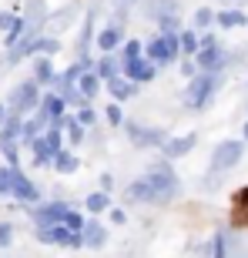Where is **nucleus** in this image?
<instances>
[{
	"mask_svg": "<svg viewBox=\"0 0 248 258\" xmlns=\"http://www.w3.org/2000/svg\"><path fill=\"white\" fill-rule=\"evenodd\" d=\"M245 198H248V195H245Z\"/></svg>",
	"mask_w": 248,
	"mask_h": 258,
	"instance_id": "nucleus-46",
	"label": "nucleus"
},
{
	"mask_svg": "<svg viewBox=\"0 0 248 258\" xmlns=\"http://www.w3.org/2000/svg\"><path fill=\"white\" fill-rule=\"evenodd\" d=\"M77 121H81V124H84V127H91V124H94V121H97V114H94V111H91V107H81V111H77Z\"/></svg>",
	"mask_w": 248,
	"mask_h": 258,
	"instance_id": "nucleus-36",
	"label": "nucleus"
},
{
	"mask_svg": "<svg viewBox=\"0 0 248 258\" xmlns=\"http://www.w3.org/2000/svg\"><path fill=\"white\" fill-rule=\"evenodd\" d=\"M128 127V141L134 148H164L171 134L161 131V127H138V124H124Z\"/></svg>",
	"mask_w": 248,
	"mask_h": 258,
	"instance_id": "nucleus-7",
	"label": "nucleus"
},
{
	"mask_svg": "<svg viewBox=\"0 0 248 258\" xmlns=\"http://www.w3.org/2000/svg\"><path fill=\"white\" fill-rule=\"evenodd\" d=\"M124 77L128 81H134V84H148V81H154L158 77V64L148 57L134 60V64H124Z\"/></svg>",
	"mask_w": 248,
	"mask_h": 258,
	"instance_id": "nucleus-9",
	"label": "nucleus"
},
{
	"mask_svg": "<svg viewBox=\"0 0 248 258\" xmlns=\"http://www.w3.org/2000/svg\"><path fill=\"white\" fill-rule=\"evenodd\" d=\"M221 87V74L218 71H201V74H195L188 81V91H184V104L195 107V111H201V107H208L211 94Z\"/></svg>",
	"mask_w": 248,
	"mask_h": 258,
	"instance_id": "nucleus-2",
	"label": "nucleus"
},
{
	"mask_svg": "<svg viewBox=\"0 0 248 258\" xmlns=\"http://www.w3.org/2000/svg\"><path fill=\"white\" fill-rule=\"evenodd\" d=\"M77 91L84 94V101H94L97 97V91H101V77L94 74V71H87L81 81H77Z\"/></svg>",
	"mask_w": 248,
	"mask_h": 258,
	"instance_id": "nucleus-21",
	"label": "nucleus"
},
{
	"mask_svg": "<svg viewBox=\"0 0 248 258\" xmlns=\"http://www.w3.org/2000/svg\"><path fill=\"white\" fill-rule=\"evenodd\" d=\"M0 195H14V168H0Z\"/></svg>",
	"mask_w": 248,
	"mask_h": 258,
	"instance_id": "nucleus-31",
	"label": "nucleus"
},
{
	"mask_svg": "<svg viewBox=\"0 0 248 258\" xmlns=\"http://www.w3.org/2000/svg\"><path fill=\"white\" fill-rule=\"evenodd\" d=\"M111 188H114V174H101V191H111Z\"/></svg>",
	"mask_w": 248,
	"mask_h": 258,
	"instance_id": "nucleus-40",
	"label": "nucleus"
},
{
	"mask_svg": "<svg viewBox=\"0 0 248 258\" xmlns=\"http://www.w3.org/2000/svg\"><path fill=\"white\" fill-rule=\"evenodd\" d=\"M27 24L34 30L44 24V0H27Z\"/></svg>",
	"mask_w": 248,
	"mask_h": 258,
	"instance_id": "nucleus-27",
	"label": "nucleus"
},
{
	"mask_svg": "<svg viewBox=\"0 0 248 258\" xmlns=\"http://www.w3.org/2000/svg\"><path fill=\"white\" fill-rule=\"evenodd\" d=\"M54 67H50V57H37L34 60V81L37 84H54Z\"/></svg>",
	"mask_w": 248,
	"mask_h": 258,
	"instance_id": "nucleus-23",
	"label": "nucleus"
},
{
	"mask_svg": "<svg viewBox=\"0 0 248 258\" xmlns=\"http://www.w3.org/2000/svg\"><path fill=\"white\" fill-rule=\"evenodd\" d=\"M104 117H107V124H111V127H121V124H124L121 104H107V107H104Z\"/></svg>",
	"mask_w": 248,
	"mask_h": 258,
	"instance_id": "nucleus-30",
	"label": "nucleus"
},
{
	"mask_svg": "<svg viewBox=\"0 0 248 258\" xmlns=\"http://www.w3.org/2000/svg\"><path fill=\"white\" fill-rule=\"evenodd\" d=\"M241 158H245V144H241V141H221L218 148L211 151V174L231 171Z\"/></svg>",
	"mask_w": 248,
	"mask_h": 258,
	"instance_id": "nucleus-4",
	"label": "nucleus"
},
{
	"mask_svg": "<svg viewBox=\"0 0 248 258\" xmlns=\"http://www.w3.org/2000/svg\"><path fill=\"white\" fill-rule=\"evenodd\" d=\"M131 4H138V0H114V10H117V14H128Z\"/></svg>",
	"mask_w": 248,
	"mask_h": 258,
	"instance_id": "nucleus-42",
	"label": "nucleus"
},
{
	"mask_svg": "<svg viewBox=\"0 0 248 258\" xmlns=\"http://www.w3.org/2000/svg\"><path fill=\"white\" fill-rule=\"evenodd\" d=\"M158 27H161V34H181V30H178V17H164V20H158Z\"/></svg>",
	"mask_w": 248,
	"mask_h": 258,
	"instance_id": "nucleus-35",
	"label": "nucleus"
},
{
	"mask_svg": "<svg viewBox=\"0 0 248 258\" xmlns=\"http://www.w3.org/2000/svg\"><path fill=\"white\" fill-rule=\"evenodd\" d=\"M94 74L101 77V81H114V77H124V60H121V54H104V57L97 60V67H94Z\"/></svg>",
	"mask_w": 248,
	"mask_h": 258,
	"instance_id": "nucleus-11",
	"label": "nucleus"
},
{
	"mask_svg": "<svg viewBox=\"0 0 248 258\" xmlns=\"http://www.w3.org/2000/svg\"><path fill=\"white\" fill-rule=\"evenodd\" d=\"M30 148H34V164H40V168H44V164H54V154L57 151L47 144V138H34Z\"/></svg>",
	"mask_w": 248,
	"mask_h": 258,
	"instance_id": "nucleus-19",
	"label": "nucleus"
},
{
	"mask_svg": "<svg viewBox=\"0 0 248 258\" xmlns=\"http://www.w3.org/2000/svg\"><path fill=\"white\" fill-rule=\"evenodd\" d=\"M77 164H81V161H77L74 151H64V148H60V151L54 154V171H57V174H74Z\"/></svg>",
	"mask_w": 248,
	"mask_h": 258,
	"instance_id": "nucleus-20",
	"label": "nucleus"
},
{
	"mask_svg": "<svg viewBox=\"0 0 248 258\" xmlns=\"http://www.w3.org/2000/svg\"><path fill=\"white\" fill-rule=\"evenodd\" d=\"M121 40H124V24H121V20H114V24H107V27L97 34V50L114 54V50L121 47Z\"/></svg>",
	"mask_w": 248,
	"mask_h": 258,
	"instance_id": "nucleus-10",
	"label": "nucleus"
},
{
	"mask_svg": "<svg viewBox=\"0 0 248 258\" xmlns=\"http://www.w3.org/2000/svg\"><path fill=\"white\" fill-rule=\"evenodd\" d=\"M144 54L158 67H171L174 60H178V54H181V40H178V34H158V37L148 44Z\"/></svg>",
	"mask_w": 248,
	"mask_h": 258,
	"instance_id": "nucleus-3",
	"label": "nucleus"
},
{
	"mask_svg": "<svg viewBox=\"0 0 248 258\" xmlns=\"http://www.w3.org/2000/svg\"><path fill=\"white\" fill-rule=\"evenodd\" d=\"M84 248H91V251H101L107 245V228L101 225V221H94V218H87V225H84Z\"/></svg>",
	"mask_w": 248,
	"mask_h": 258,
	"instance_id": "nucleus-12",
	"label": "nucleus"
},
{
	"mask_svg": "<svg viewBox=\"0 0 248 258\" xmlns=\"http://www.w3.org/2000/svg\"><path fill=\"white\" fill-rule=\"evenodd\" d=\"M195 144H198V138L195 134H184V138H168V144H164L161 151H164V158H184Z\"/></svg>",
	"mask_w": 248,
	"mask_h": 258,
	"instance_id": "nucleus-16",
	"label": "nucleus"
},
{
	"mask_svg": "<svg viewBox=\"0 0 248 258\" xmlns=\"http://www.w3.org/2000/svg\"><path fill=\"white\" fill-rule=\"evenodd\" d=\"M181 74L188 77V81L198 74V64H195V57H184V60H181Z\"/></svg>",
	"mask_w": 248,
	"mask_h": 258,
	"instance_id": "nucleus-38",
	"label": "nucleus"
},
{
	"mask_svg": "<svg viewBox=\"0 0 248 258\" xmlns=\"http://www.w3.org/2000/svg\"><path fill=\"white\" fill-rule=\"evenodd\" d=\"M64 131H67V138H71V144L84 141V124H81L77 117H64Z\"/></svg>",
	"mask_w": 248,
	"mask_h": 258,
	"instance_id": "nucleus-29",
	"label": "nucleus"
},
{
	"mask_svg": "<svg viewBox=\"0 0 248 258\" xmlns=\"http://www.w3.org/2000/svg\"><path fill=\"white\" fill-rule=\"evenodd\" d=\"M144 14L158 24L164 17H178V0H148L144 4Z\"/></svg>",
	"mask_w": 248,
	"mask_h": 258,
	"instance_id": "nucleus-15",
	"label": "nucleus"
},
{
	"mask_svg": "<svg viewBox=\"0 0 248 258\" xmlns=\"http://www.w3.org/2000/svg\"><path fill=\"white\" fill-rule=\"evenodd\" d=\"M225 235H215V245H211V258H225Z\"/></svg>",
	"mask_w": 248,
	"mask_h": 258,
	"instance_id": "nucleus-37",
	"label": "nucleus"
},
{
	"mask_svg": "<svg viewBox=\"0 0 248 258\" xmlns=\"http://www.w3.org/2000/svg\"><path fill=\"white\" fill-rule=\"evenodd\" d=\"M71 211L67 201H47V205H37V208L30 211V218L37 228H47V225H64V215Z\"/></svg>",
	"mask_w": 248,
	"mask_h": 258,
	"instance_id": "nucleus-8",
	"label": "nucleus"
},
{
	"mask_svg": "<svg viewBox=\"0 0 248 258\" xmlns=\"http://www.w3.org/2000/svg\"><path fill=\"white\" fill-rule=\"evenodd\" d=\"M215 44H218V40L211 37V34H205V37H201V47H215Z\"/></svg>",
	"mask_w": 248,
	"mask_h": 258,
	"instance_id": "nucleus-43",
	"label": "nucleus"
},
{
	"mask_svg": "<svg viewBox=\"0 0 248 258\" xmlns=\"http://www.w3.org/2000/svg\"><path fill=\"white\" fill-rule=\"evenodd\" d=\"M40 111L50 117V121H60L67 111V101L57 94V91H50V94H44V101H40Z\"/></svg>",
	"mask_w": 248,
	"mask_h": 258,
	"instance_id": "nucleus-17",
	"label": "nucleus"
},
{
	"mask_svg": "<svg viewBox=\"0 0 248 258\" xmlns=\"http://www.w3.org/2000/svg\"><path fill=\"white\" fill-rule=\"evenodd\" d=\"M225 50L215 44V47H201L198 50V57H195V64H198V71H221L225 67Z\"/></svg>",
	"mask_w": 248,
	"mask_h": 258,
	"instance_id": "nucleus-14",
	"label": "nucleus"
},
{
	"mask_svg": "<svg viewBox=\"0 0 248 258\" xmlns=\"http://www.w3.org/2000/svg\"><path fill=\"white\" fill-rule=\"evenodd\" d=\"M107 94L114 97V101H128V97L138 94V84L134 81H124V77H114V81H107Z\"/></svg>",
	"mask_w": 248,
	"mask_h": 258,
	"instance_id": "nucleus-18",
	"label": "nucleus"
},
{
	"mask_svg": "<svg viewBox=\"0 0 248 258\" xmlns=\"http://www.w3.org/2000/svg\"><path fill=\"white\" fill-rule=\"evenodd\" d=\"M14 198H17V201H27V205L40 198L37 184L30 181V178H27L24 171H20V168H14Z\"/></svg>",
	"mask_w": 248,
	"mask_h": 258,
	"instance_id": "nucleus-13",
	"label": "nucleus"
},
{
	"mask_svg": "<svg viewBox=\"0 0 248 258\" xmlns=\"http://www.w3.org/2000/svg\"><path fill=\"white\" fill-rule=\"evenodd\" d=\"M215 24H221V27H245L248 17L241 10H218V14H215Z\"/></svg>",
	"mask_w": 248,
	"mask_h": 258,
	"instance_id": "nucleus-24",
	"label": "nucleus"
},
{
	"mask_svg": "<svg viewBox=\"0 0 248 258\" xmlns=\"http://www.w3.org/2000/svg\"><path fill=\"white\" fill-rule=\"evenodd\" d=\"M181 191V181L168 161L151 164L141 178H134L131 188H128V198L131 201H144V205H168V201L178 198Z\"/></svg>",
	"mask_w": 248,
	"mask_h": 258,
	"instance_id": "nucleus-1",
	"label": "nucleus"
},
{
	"mask_svg": "<svg viewBox=\"0 0 248 258\" xmlns=\"http://www.w3.org/2000/svg\"><path fill=\"white\" fill-rule=\"evenodd\" d=\"M40 91H37V81H24V84H17L14 91H10V111L14 114H27V111H37L40 107Z\"/></svg>",
	"mask_w": 248,
	"mask_h": 258,
	"instance_id": "nucleus-5",
	"label": "nucleus"
},
{
	"mask_svg": "<svg viewBox=\"0 0 248 258\" xmlns=\"http://www.w3.org/2000/svg\"><path fill=\"white\" fill-rule=\"evenodd\" d=\"M10 241H14V225L10 221H0V248H7Z\"/></svg>",
	"mask_w": 248,
	"mask_h": 258,
	"instance_id": "nucleus-34",
	"label": "nucleus"
},
{
	"mask_svg": "<svg viewBox=\"0 0 248 258\" xmlns=\"http://www.w3.org/2000/svg\"><path fill=\"white\" fill-rule=\"evenodd\" d=\"M14 20H17L14 14H7V10H0V30H4V34H7L10 27H14Z\"/></svg>",
	"mask_w": 248,
	"mask_h": 258,
	"instance_id": "nucleus-39",
	"label": "nucleus"
},
{
	"mask_svg": "<svg viewBox=\"0 0 248 258\" xmlns=\"http://www.w3.org/2000/svg\"><path fill=\"white\" fill-rule=\"evenodd\" d=\"M215 24V10L211 7H198L195 10V27H211Z\"/></svg>",
	"mask_w": 248,
	"mask_h": 258,
	"instance_id": "nucleus-32",
	"label": "nucleus"
},
{
	"mask_svg": "<svg viewBox=\"0 0 248 258\" xmlns=\"http://www.w3.org/2000/svg\"><path fill=\"white\" fill-rule=\"evenodd\" d=\"M44 138H47V144L54 148V151H60V148H64V117H60V121H50Z\"/></svg>",
	"mask_w": 248,
	"mask_h": 258,
	"instance_id": "nucleus-26",
	"label": "nucleus"
},
{
	"mask_svg": "<svg viewBox=\"0 0 248 258\" xmlns=\"http://www.w3.org/2000/svg\"><path fill=\"white\" fill-rule=\"evenodd\" d=\"M144 57V47L138 44V40H124V47H121V60L124 64H134V60H141Z\"/></svg>",
	"mask_w": 248,
	"mask_h": 258,
	"instance_id": "nucleus-28",
	"label": "nucleus"
},
{
	"mask_svg": "<svg viewBox=\"0 0 248 258\" xmlns=\"http://www.w3.org/2000/svg\"><path fill=\"white\" fill-rule=\"evenodd\" d=\"M84 208L91 211V215H101V211L111 208V198H107V191H94V195H87V198H84Z\"/></svg>",
	"mask_w": 248,
	"mask_h": 258,
	"instance_id": "nucleus-25",
	"label": "nucleus"
},
{
	"mask_svg": "<svg viewBox=\"0 0 248 258\" xmlns=\"http://www.w3.org/2000/svg\"><path fill=\"white\" fill-rule=\"evenodd\" d=\"M245 138H248V124H245Z\"/></svg>",
	"mask_w": 248,
	"mask_h": 258,
	"instance_id": "nucleus-45",
	"label": "nucleus"
},
{
	"mask_svg": "<svg viewBox=\"0 0 248 258\" xmlns=\"http://www.w3.org/2000/svg\"><path fill=\"white\" fill-rule=\"evenodd\" d=\"M64 225H67L71 231H84V225H87V221H84V215H77V211L71 208V211L64 215Z\"/></svg>",
	"mask_w": 248,
	"mask_h": 258,
	"instance_id": "nucleus-33",
	"label": "nucleus"
},
{
	"mask_svg": "<svg viewBox=\"0 0 248 258\" xmlns=\"http://www.w3.org/2000/svg\"><path fill=\"white\" fill-rule=\"evenodd\" d=\"M37 241L44 245H64V248H84V235L81 231H71L67 225H47V228H37Z\"/></svg>",
	"mask_w": 248,
	"mask_h": 258,
	"instance_id": "nucleus-6",
	"label": "nucleus"
},
{
	"mask_svg": "<svg viewBox=\"0 0 248 258\" xmlns=\"http://www.w3.org/2000/svg\"><path fill=\"white\" fill-rule=\"evenodd\" d=\"M7 117H10V107H4V104H0V124H4Z\"/></svg>",
	"mask_w": 248,
	"mask_h": 258,
	"instance_id": "nucleus-44",
	"label": "nucleus"
},
{
	"mask_svg": "<svg viewBox=\"0 0 248 258\" xmlns=\"http://www.w3.org/2000/svg\"><path fill=\"white\" fill-rule=\"evenodd\" d=\"M178 40H181V54H184V57H198L201 37L195 34V30H181V34H178Z\"/></svg>",
	"mask_w": 248,
	"mask_h": 258,
	"instance_id": "nucleus-22",
	"label": "nucleus"
},
{
	"mask_svg": "<svg viewBox=\"0 0 248 258\" xmlns=\"http://www.w3.org/2000/svg\"><path fill=\"white\" fill-rule=\"evenodd\" d=\"M111 221H114V225H124V221H128V215H124L121 208H111Z\"/></svg>",
	"mask_w": 248,
	"mask_h": 258,
	"instance_id": "nucleus-41",
	"label": "nucleus"
}]
</instances>
